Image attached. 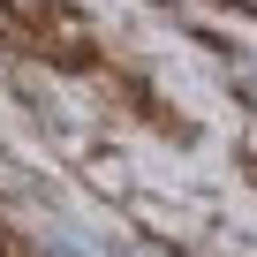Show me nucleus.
Returning <instances> with one entry per match:
<instances>
[{"label": "nucleus", "instance_id": "obj_1", "mask_svg": "<svg viewBox=\"0 0 257 257\" xmlns=\"http://www.w3.org/2000/svg\"><path fill=\"white\" fill-rule=\"evenodd\" d=\"M0 38L31 61H53L68 76H91L98 68V38L91 23L68 8V0H0Z\"/></svg>", "mask_w": 257, "mask_h": 257}]
</instances>
